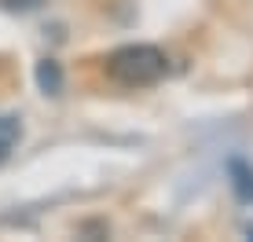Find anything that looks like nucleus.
<instances>
[{
	"label": "nucleus",
	"mask_w": 253,
	"mask_h": 242,
	"mask_svg": "<svg viewBox=\"0 0 253 242\" xmlns=\"http://www.w3.org/2000/svg\"><path fill=\"white\" fill-rule=\"evenodd\" d=\"M63 66L55 63V59H41L37 63V88L44 92V96H63Z\"/></svg>",
	"instance_id": "nucleus-3"
},
{
	"label": "nucleus",
	"mask_w": 253,
	"mask_h": 242,
	"mask_svg": "<svg viewBox=\"0 0 253 242\" xmlns=\"http://www.w3.org/2000/svg\"><path fill=\"white\" fill-rule=\"evenodd\" d=\"M242 231H246V235H250V239H253V224H246V228H242Z\"/></svg>",
	"instance_id": "nucleus-5"
},
{
	"label": "nucleus",
	"mask_w": 253,
	"mask_h": 242,
	"mask_svg": "<svg viewBox=\"0 0 253 242\" xmlns=\"http://www.w3.org/2000/svg\"><path fill=\"white\" fill-rule=\"evenodd\" d=\"M19 136H22V125H19V118H0V161H4L7 154L15 151Z\"/></svg>",
	"instance_id": "nucleus-4"
},
{
	"label": "nucleus",
	"mask_w": 253,
	"mask_h": 242,
	"mask_svg": "<svg viewBox=\"0 0 253 242\" xmlns=\"http://www.w3.org/2000/svg\"><path fill=\"white\" fill-rule=\"evenodd\" d=\"M165 70H169V59L154 44H125L107 59V77L121 88H151L165 77Z\"/></svg>",
	"instance_id": "nucleus-1"
},
{
	"label": "nucleus",
	"mask_w": 253,
	"mask_h": 242,
	"mask_svg": "<svg viewBox=\"0 0 253 242\" xmlns=\"http://www.w3.org/2000/svg\"><path fill=\"white\" fill-rule=\"evenodd\" d=\"M228 176H231V191L239 195V202L253 205V165L246 158H231L228 161Z\"/></svg>",
	"instance_id": "nucleus-2"
}]
</instances>
